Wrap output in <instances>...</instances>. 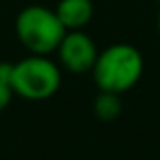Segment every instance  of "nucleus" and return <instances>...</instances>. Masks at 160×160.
<instances>
[{
    "label": "nucleus",
    "instance_id": "f257e3e1",
    "mask_svg": "<svg viewBox=\"0 0 160 160\" xmlns=\"http://www.w3.org/2000/svg\"><path fill=\"white\" fill-rule=\"evenodd\" d=\"M143 68V57L134 45L113 43L98 53L91 73L100 92L122 94L138 85Z\"/></svg>",
    "mask_w": 160,
    "mask_h": 160
},
{
    "label": "nucleus",
    "instance_id": "6e6552de",
    "mask_svg": "<svg viewBox=\"0 0 160 160\" xmlns=\"http://www.w3.org/2000/svg\"><path fill=\"white\" fill-rule=\"evenodd\" d=\"M12 75H13V62H0V83L12 87Z\"/></svg>",
    "mask_w": 160,
    "mask_h": 160
},
{
    "label": "nucleus",
    "instance_id": "423d86ee",
    "mask_svg": "<svg viewBox=\"0 0 160 160\" xmlns=\"http://www.w3.org/2000/svg\"><path fill=\"white\" fill-rule=\"evenodd\" d=\"M122 113L121 94L115 92H100L94 100V115L102 122H113Z\"/></svg>",
    "mask_w": 160,
    "mask_h": 160
},
{
    "label": "nucleus",
    "instance_id": "7ed1b4c3",
    "mask_svg": "<svg viewBox=\"0 0 160 160\" xmlns=\"http://www.w3.org/2000/svg\"><path fill=\"white\" fill-rule=\"evenodd\" d=\"M62 75L55 60L43 55H28L13 64L12 75V91L13 94L42 102L55 96L60 89Z\"/></svg>",
    "mask_w": 160,
    "mask_h": 160
},
{
    "label": "nucleus",
    "instance_id": "f03ea898",
    "mask_svg": "<svg viewBox=\"0 0 160 160\" xmlns=\"http://www.w3.org/2000/svg\"><path fill=\"white\" fill-rule=\"evenodd\" d=\"M15 34L30 55L47 57L57 53L66 28L58 21L55 10L32 4L23 8L15 17Z\"/></svg>",
    "mask_w": 160,
    "mask_h": 160
},
{
    "label": "nucleus",
    "instance_id": "1a4fd4ad",
    "mask_svg": "<svg viewBox=\"0 0 160 160\" xmlns=\"http://www.w3.org/2000/svg\"><path fill=\"white\" fill-rule=\"evenodd\" d=\"M156 23H158V34H160V10H158V21Z\"/></svg>",
    "mask_w": 160,
    "mask_h": 160
},
{
    "label": "nucleus",
    "instance_id": "20e7f679",
    "mask_svg": "<svg viewBox=\"0 0 160 160\" xmlns=\"http://www.w3.org/2000/svg\"><path fill=\"white\" fill-rule=\"evenodd\" d=\"M98 49L94 40L83 30H68L57 49L60 66L72 73H87L92 70Z\"/></svg>",
    "mask_w": 160,
    "mask_h": 160
},
{
    "label": "nucleus",
    "instance_id": "0eeeda50",
    "mask_svg": "<svg viewBox=\"0 0 160 160\" xmlns=\"http://www.w3.org/2000/svg\"><path fill=\"white\" fill-rule=\"evenodd\" d=\"M12 98H13L12 87L6 85V83H0V113H2V111L12 104Z\"/></svg>",
    "mask_w": 160,
    "mask_h": 160
},
{
    "label": "nucleus",
    "instance_id": "39448f33",
    "mask_svg": "<svg viewBox=\"0 0 160 160\" xmlns=\"http://www.w3.org/2000/svg\"><path fill=\"white\" fill-rule=\"evenodd\" d=\"M55 13L68 30H83L94 15L92 0H58Z\"/></svg>",
    "mask_w": 160,
    "mask_h": 160
}]
</instances>
